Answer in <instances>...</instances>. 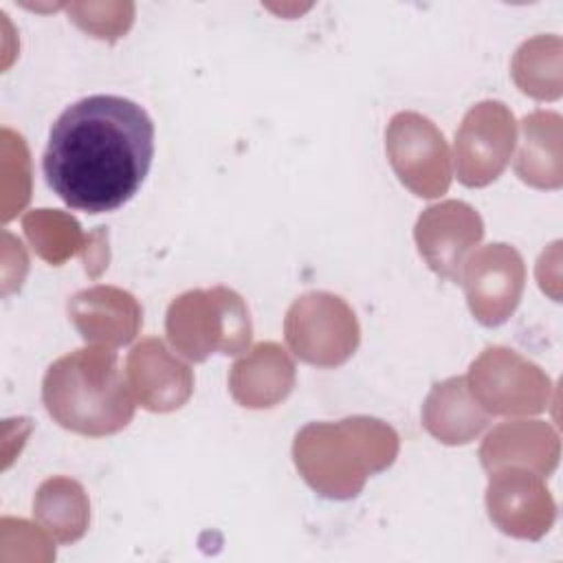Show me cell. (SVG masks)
Masks as SVG:
<instances>
[{
	"mask_svg": "<svg viewBox=\"0 0 563 563\" xmlns=\"http://www.w3.org/2000/svg\"><path fill=\"white\" fill-rule=\"evenodd\" d=\"M229 387L242 407H275L295 387V363L277 343H257L231 367Z\"/></svg>",
	"mask_w": 563,
	"mask_h": 563,
	"instance_id": "15",
	"label": "cell"
},
{
	"mask_svg": "<svg viewBox=\"0 0 563 563\" xmlns=\"http://www.w3.org/2000/svg\"><path fill=\"white\" fill-rule=\"evenodd\" d=\"M521 147L515 161L517 176L539 189H559L561 176V117L537 110L521 121Z\"/></svg>",
	"mask_w": 563,
	"mask_h": 563,
	"instance_id": "17",
	"label": "cell"
},
{
	"mask_svg": "<svg viewBox=\"0 0 563 563\" xmlns=\"http://www.w3.org/2000/svg\"><path fill=\"white\" fill-rule=\"evenodd\" d=\"M385 150L398 180L420 198H438L451 185L444 134L418 112H398L385 130Z\"/></svg>",
	"mask_w": 563,
	"mask_h": 563,
	"instance_id": "7",
	"label": "cell"
},
{
	"mask_svg": "<svg viewBox=\"0 0 563 563\" xmlns=\"http://www.w3.org/2000/svg\"><path fill=\"white\" fill-rule=\"evenodd\" d=\"M125 374L134 400L147 411H176L194 394L191 367L156 336H147L130 350Z\"/></svg>",
	"mask_w": 563,
	"mask_h": 563,
	"instance_id": "12",
	"label": "cell"
},
{
	"mask_svg": "<svg viewBox=\"0 0 563 563\" xmlns=\"http://www.w3.org/2000/svg\"><path fill=\"white\" fill-rule=\"evenodd\" d=\"M490 521L501 532L519 539H541L554 521V499L543 486L541 475L519 468L490 471L486 488Z\"/></svg>",
	"mask_w": 563,
	"mask_h": 563,
	"instance_id": "11",
	"label": "cell"
},
{
	"mask_svg": "<svg viewBox=\"0 0 563 563\" xmlns=\"http://www.w3.org/2000/svg\"><path fill=\"white\" fill-rule=\"evenodd\" d=\"M559 433L548 422L519 420L493 429L479 449V460L486 471L523 464L548 477L559 464Z\"/></svg>",
	"mask_w": 563,
	"mask_h": 563,
	"instance_id": "14",
	"label": "cell"
},
{
	"mask_svg": "<svg viewBox=\"0 0 563 563\" xmlns=\"http://www.w3.org/2000/svg\"><path fill=\"white\" fill-rule=\"evenodd\" d=\"M53 224H55V231H46V227L35 218V213H26L24 220H22V227H24V233L26 238L31 240L33 249L51 264H59L64 262L68 255L77 253V251H84L81 246V231H79V224L59 213V211H53Z\"/></svg>",
	"mask_w": 563,
	"mask_h": 563,
	"instance_id": "20",
	"label": "cell"
},
{
	"mask_svg": "<svg viewBox=\"0 0 563 563\" xmlns=\"http://www.w3.org/2000/svg\"><path fill=\"white\" fill-rule=\"evenodd\" d=\"M42 402L64 429L103 438L134 418V398L114 350L84 347L57 358L44 374Z\"/></svg>",
	"mask_w": 563,
	"mask_h": 563,
	"instance_id": "3",
	"label": "cell"
},
{
	"mask_svg": "<svg viewBox=\"0 0 563 563\" xmlns=\"http://www.w3.org/2000/svg\"><path fill=\"white\" fill-rule=\"evenodd\" d=\"M88 510L81 484L62 475L42 482L33 499L35 519L59 543H73L84 537L90 519Z\"/></svg>",
	"mask_w": 563,
	"mask_h": 563,
	"instance_id": "18",
	"label": "cell"
},
{
	"mask_svg": "<svg viewBox=\"0 0 563 563\" xmlns=\"http://www.w3.org/2000/svg\"><path fill=\"white\" fill-rule=\"evenodd\" d=\"M561 40L537 35L519 46L512 59V77L521 92L534 99H556L561 95Z\"/></svg>",
	"mask_w": 563,
	"mask_h": 563,
	"instance_id": "19",
	"label": "cell"
},
{
	"mask_svg": "<svg viewBox=\"0 0 563 563\" xmlns=\"http://www.w3.org/2000/svg\"><path fill=\"white\" fill-rule=\"evenodd\" d=\"M152 158L154 123L145 108L125 97L92 95L53 123L42 172L70 209L106 213L141 189Z\"/></svg>",
	"mask_w": 563,
	"mask_h": 563,
	"instance_id": "1",
	"label": "cell"
},
{
	"mask_svg": "<svg viewBox=\"0 0 563 563\" xmlns=\"http://www.w3.org/2000/svg\"><path fill=\"white\" fill-rule=\"evenodd\" d=\"M468 391L495 416L541 413L550 402V378L515 350L488 347L468 369Z\"/></svg>",
	"mask_w": 563,
	"mask_h": 563,
	"instance_id": "6",
	"label": "cell"
},
{
	"mask_svg": "<svg viewBox=\"0 0 563 563\" xmlns=\"http://www.w3.org/2000/svg\"><path fill=\"white\" fill-rule=\"evenodd\" d=\"M490 418L471 396L466 378H446L429 391L422 405V424L444 444H466L477 438Z\"/></svg>",
	"mask_w": 563,
	"mask_h": 563,
	"instance_id": "16",
	"label": "cell"
},
{
	"mask_svg": "<svg viewBox=\"0 0 563 563\" xmlns=\"http://www.w3.org/2000/svg\"><path fill=\"white\" fill-rule=\"evenodd\" d=\"M292 354L317 367H339L358 347L361 328L354 310L332 292L312 290L297 297L284 319Z\"/></svg>",
	"mask_w": 563,
	"mask_h": 563,
	"instance_id": "5",
	"label": "cell"
},
{
	"mask_svg": "<svg viewBox=\"0 0 563 563\" xmlns=\"http://www.w3.org/2000/svg\"><path fill=\"white\" fill-rule=\"evenodd\" d=\"M398 433L378 418L352 416L310 422L292 442L295 466L312 490L328 499L356 497L365 479L394 464Z\"/></svg>",
	"mask_w": 563,
	"mask_h": 563,
	"instance_id": "2",
	"label": "cell"
},
{
	"mask_svg": "<svg viewBox=\"0 0 563 563\" xmlns=\"http://www.w3.org/2000/svg\"><path fill=\"white\" fill-rule=\"evenodd\" d=\"M517 141V123L501 101H479L455 132L457 178L466 187L493 183L508 165Z\"/></svg>",
	"mask_w": 563,
	"mask_h": 563,
	"instance_id": "8",
	"label": "cell"
},
{
	"mask_svg": "<svg viewBox=\"0 0 563 563\" xmlns=\"http://www.w3.org/2000/svg\"><path fill=\"white\" fill-rule=\"evenodd\" d=\"M413 238L420 255L435 275L460 282L466 255L484 238V222L471 205L444 200L420 213Z\"/></svg>",
	"mask_w": 563,
	"mask_h": 563,
	"instance_id": "10",
	"label": "cell"
},
{
	"mask_svg": "<svg viewBox=\"0 0 563 563\" xmlns=\"http://www.w3.org/2000/svg\"><path fill=\"white\" fill-rule=\"evenodd\" d=\"M165 332L176 352L194 363L209 354H242L253 336V323L244 299L227 288H196L176 297L165 317Z\"/></svg>",
	"mask_w": 563,
	"mask_h": 563,
	"instance_id": "4",
	"label": "cell"
},
{
	"mask_svg": "<svg viewBox=\"0 0 563 563\" xmlns=\"http://www.w3.org/2000/svg\"><path fill=\"white\" fill-rule=\"evenodd\" d=\"M468 308L482 325H501L519 306L526 266L510 244H488L475 251L460 275Z\"/></svg>",
	"mask_w": 563,
	"mask_h": 563,
	"instance_id": "9",
	"label": "cell"
},
{
	"mask_svg": "<svg viewBox=\"0 0 563 563\" xmlns=\"http://www.w3.org/2000/svg\"><path fill=\"white\" fill-rule=\"evenodd\" d=\"M141 306L128 290L117 286H92L68 301V319L86 343L125 345L141 328Z\"/></svg>",
	"mask_w": 563,
	"mask_h": 563,
	"instance_id": "13",
	"label": "cell"
}]
</instances>
